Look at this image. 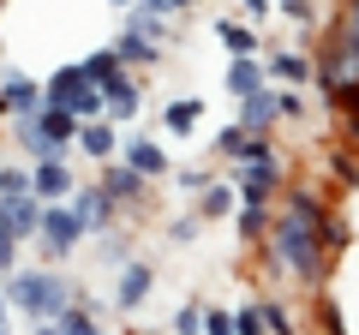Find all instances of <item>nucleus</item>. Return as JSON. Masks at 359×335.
Instances as JSON below:
<instances>
[{"label":"nucleus","mask_w":359,"mask_h":335,"mask_svg":"<svg viewBox=\"0 0 359 335\" xmlns=\"http://www.w3.org/2000/svg\"><path fill=\"white\" fill-rule=\"evenodd\" d=\"M66 204H72L78 216H84V228H108V221H114V192H108L102 180H96V186H78V192L66 198Z\"/></svg>","instance_id":"obj_10"},{"label":"nucleus","mask_w":359,"mask_h":335,"mask_svg":"<svg viewBox=\"0 0 359 335\" xmlns=\"http://www.w3.org/2000/svg\"><path fill=\"white\" fill-rule=\"evenodd\" d=\"M264 306H240V311H233V335H264Z\"/></svg>","instance_id":"obj_25"},{"label":"nucleus","mask_w":359,"mask_h":335,"mask_svg":"<svg viewBox=\"0 0 359 335\" xmlns=\"http://www.w3.org/2000/svg\"><path fill=\"white\" fill-rule=\"evenodd\" d=\"M198 120H204V102H192V96H174V102L162 108V126L174 132V138H186V132H192Z\"/></svg>","instance_id":"obj_19"},{"label":"nucleus","mask_w":359,"mask_h":335,"mask_svg":"<svg viewBox=\"0 0 359 335\" xmlns=\"http://www.w3.org/2000/svg\"><path fill=\"white\" fill-rule=\"evenodd\" d=\"M233 204H240V186H228V180H210L204 192H198V216H204V221L233 216Z\"/></svg>","instance_id":"obj_15"},{"label":"nucleus","mask_w":359,"mask_h":335,"mask_svg":"<svg viewBox=\"0 0 359 335\" xmlns=\"http://www.w3.org/2000/svg\"><path fill=\"white\" fill-rule=\"evenodd\" d=\"M30 335H72V329H66L60 317H48V323H36V329H30Z\"/></svg>","instance_id":"obj_37"},{"label":"nucleus","mask_w":359,"mask_h":335,"mask_svg":"<svg viewBox=\"0 0 359 335\" xmlns=\"http://www.w3.org/2000/svg\"><path fill=\"white\" fill-rule=\"evenodd\" d=\"M216 36H222V48H228V54H257V48H264L257 30L240 25V18H216Z\"/></svg>","instance_id":"obj_20"},{"label":"nucleus","mask_w":359,"mask_h":335,"mask_svg":"<svg viewBox=\"0 0 359 335\" xmlns=\"http://www.w3.org/2000/svg\"><path fill=\"white\" fill-rule=\"evenodd\" d=\"M0 335H13V294L0 287Z\"/></svg>","instance_id":"obj_35"},{"label":"nucleus","mask_w":359,"mask_h":335,"mask_svg":"<svg viewBox=\"0 0 359 335\" xmlns=\"http://www.w3.org/2000/svg\"><path fill=\"white\" fill-rule=\"evenodd\" d=\"M13 258H18V233L6 228V221H0V275L13 270Z\"/></svg>","instance_id":"obj_28"},{"label":"nucleus","mask_w":359,"mask_h":335,"mask_svg":"<svg viewBox=\"0 0 359 335\" xmlns=\"http://www.w3.org/2000/svg\"><path fill=\"white\" fill-rule=\"evenodd\" d=\"M204 335H233V311H210V317H204Z\"/></svg>","instance_id":"obj_31"},{"label":"nucleus","mask_w":359,"mask_h":335,"mask_svg":"<svg viewBox=\"0 0 359 335\" xmlns=\"http://www.w3.org/2000/svg\"><path fill=\"white\" fill-rule=\"evenodd\" d=\"M276 180H282V162L276 156H252V162H240V204H269V192H276Z\"/></svg>","instance_id":"obj_6"},{"label":"nucleus","mask_w":359,"mask_h":335,"mask_svg":"<svg viewBox=\"0 0 359 335\" xmlns=\"http://www.w3.org/2000/svg\"><path fill=\"white\" fill-rule=\"evenodd\" d=\"M198 228H204V216H174L168 221V245H192Z\"/></svg>","instance_id":"obj_24"},{"label":"nucleus","mask_w":359,"mask_h":335,"mask_svg":"<svg viewBox=\"0 0 359 335\" xmlns=\"http://www.w3.org/2000/svg\"><path fill=\"white\" fill-rule=\"evenodd\" d=\"M102 96H108V120H138V78L126 72V66H120L114 78H102Z\"/></svg>","instance_id":"obj_11"},{"label":"nucleus","mask_w":359,"mask_h":335,"mask_svg":"<svg viewBox=\"0 0 359 335\" xmlns=\"http://www.w3.org/2000/svg\"><path fill=\"white\" fill-rule=\"evenodd\" d=\"M204 186H210V174H204V168H180V192H186V198H198Z\"/></svg>","instance_id":"obj_29"},{"label":"nucleus","mask_w":359,"mask_h":335,"mask_svg":"<svg viewBox=\"0 0 359 335\" xmlns=\"http://www.w3.org/2000/svg\"><path fill=\"white\" fill-rule=\"evenodd\" d=\"M108 6H138V0H108Z\"/></svg>","instance_id":"obj_38"},{"label":"nucleus","mask_w":359,"mask_h":335,"mask_svg":"<svg viewBox=\"0 0 359 335\" xmlns=\"http://www.w3.org/2000/svg\"><path fill=\"white\" fill-rule=\"evenodd\" d=\"M6 294H13V306L30 311L36 323L60 317V311L72 306V282H66L60 270H18V275H6Z\"/></svg>","instance_id":"obj_2"},{"label":"nucleus","mask_w":359,"mask_h":335,"mask_svg":"<svg viewBox=\"0 0 359 335\" xmlns=\"http://www.w3.org/2000/svg\"><path fill=\"white\" fill-rule=\"evenodd\" d=\"M84 66H90V72H96V78H114V72H120V66H126V60H120L114 48H102V54H90Z\"/></svg>","instance_id":"obj_26"},{"label":"nucleus","mask_w":359,"mask_h":335,"mask_svg":"<svg viewBox=\"0 0 359 335\" xmlns=\"http://www.w3.org/2000/svg\"><path fill=\"white\" fill-rule=\"evenodd\" d=\"M192 6H198V0H192Z\"/></svg>","instance_id":"obj_40"},{"label":"nucleus","mask_w":359,"mask_h":335,"mask_svg":"<svg viewBox=\"0 0 359 335\" xmlns=\"http://www.w3.org/2000/svg\"><path fill=\"white\" fill-rule=\"evenodd\" d=\"M30 186H36L42 204H66V198L78 192V186H72V168H66V156H42V162L30 168Z\"/></svg>","instance_id":"obj_7"},{"label":"nucleus","mask_w":359,"mask_h":335,"mask_svg":"<svg viewBox=\"0 0 359 335\" xmlns=\"http://www.w3.org/2000/svg\"><path fill=\"white\" fill-rule=\"evenodd\" d=\"M264 66H269V84H306V78L318 72V66H311V54H299V48H276Z\"/></svg>","instance_id":"obj_14"},{"label":"nucleus","mask_w":359,"mask_h":335,"mask_svg":"<svg viewBox=\"0 0 359 335\" xmlns=\"http://www.w3.org/2000/svg\"><path fill=\"white\" fill-rule=\"evenodd\" d=\"M114 54H120L126 66H138V60H144V66H156V60H162V42H156L144 25H132V18H126V30L114 36Z\"/></svg>","instance_id":"obj_12"},{"label":"nucleus","mask_w":359,"mask_h":335,"mask_svg":"<svg viewBox=\"0 0 359 335\" xmlns=\"http://www.w3.org/2000/svg\"><path fill=\"white\" fill-rule=\"evenodd\" d=\"M341 30H347V36H359V0H347V6H341Z\"/></svg>","instance_id":"obj_34"},{"label":"nucleus","mask_w":359,"mask_h":335,"mask_svg":"<svg viewBox=\"0 0 359 335\" xmlns=\"http://www.w3.org/2000/svg\"><path fill=\"white\" fill-rule=\"evenodd\" d=\"M48 108V90L42 84H30L25 72H0V114H42Z\"/></svg>","instance_id":"obj_5"},{"label":"nucleus","mask_w":359,"mask_h":335,"mask_svg":"<svg viewBox=\"0 0 359 335\" xmlns=\"http://www.w3.org/2000/svg\"><path fill=\"white\" fill-rule=\"evenodd\" d=\"M0 6H6V0H0Z\"/></svg>","instance_id":"obj_39"},{"label":"nucleus","mask_w":359,"mask_h":335,"mask_svg":"<svg viewBox=\"0 0 359 335\" xmlns=\"http://www.w3.org/2000/svg\"><path fill=\"white\" fill-rule=\"evenodd\" d=\"M6 192H36V186H30L25 168H0V198H6Z\"/></svg>","instance_id":"obj_27"},{"label":"nucleus","mask_w":359,"mask_h":335,"mask_svg":"<svg viewBox=\"0 0 359 335\" xmlns=\"http://www.w3.org/2000/svg\"><path fill=\"white\" fill-rule=\"evenodd\" d=\"M138 6H150V13H162V18H180L192 0H138Z\"/></svg>","instance_id":"obj_32"},{"label":"nucleus","mask_w":359,"mask_h":335,"mask_svg":"<svg viewBox=\"0 0 359 335\" xmlns=\"http://www.w3.org/2000/svg\"><path fill=\"white\" fill-rule=\"evenodd\" d=\"M257 90H269V66L257 60V54H233L228 60V96L245 102V96H257Z\"/></svg>","instance_id":"obj_8"},{"label":"nucleus","mask_w":359,"mask_h":335,"mask_svg":"<svg viewBox=\"0 0 359 335\" xmlns=\"http://www.w3.org/2000/svg\"><path fill=\"white\" fill-rule=\"evenodd\" d=\"M84 216H78L72 204H42V228H36V245L48 252V264H60V258H72L78 245H84Z\"/></svg>","instance_id":"obj_4"},{"label":"nucleus","mask_w":359,"mask_h":335,"mask_svg":"<svg viewBox=\"0 0 359 335\" xmlns=\"http://www.w3.org/2000/svg\"><path fill=\"white\" fill-rule=\"evenodd\" d=\"M126 162L138 168V174H150V180H156V174H168V156H162V144H150L144 132H138V138H126Z\"/></svg>","instance_id":"obj_18"},{"label":"nucleus","mask_w":359,"mask_h":335,"mask_svg":"<svg viewBox=\"0 0 359 335\" xmlns=\"http://www.w3.org/2000/svg\"><path fill=\"white\" fill-rule=\"evenodd\" d=\"M150 287H156V270L144 258H126V270H120V287H114V306L120 311H138L144 299H150Z\"/></svg>","instance_id":"obj_9"},{"label":"nucleus","mask_w":359,"mask_h":335,"mask_svg":"<svg viewBox=\"0 0 359 335\" xmlns=\"http://www.w3.org/2000/svg\"><path fill=\"white\" fill-rule=\"evenodd\" d=\"M276 6H282L294 25H311V18H318V6H311V0H276Z\"/></svg>","instance_id":"obj_30"},{"label":"nucleus","mask_w":359,"mask_h":335,"mask_svg":"<svg viewBox=\"0 0 359 335\" xmlns=\"http://www.w3.org/2000/svg\"><path fill=\"white\" fill-rule=\"evenodd\" d=\"M264 228H269V221H264V204H245V210H233V233H240V240H257Z\"/></svg>","instance_id":"obj_21"},{"label":"nucleus","mask_w":359,"mask_h":335,"mask_svg":"<svg viewBox=\"0 0 359 335\" xmlns=\"http://www.w3.org/2000/svg\"><path fill=\"white\" fill-rule=\"evenodd\" d=\"M126 252H132V233H126V228L102 233V245H96V258H102V264H120V258H126Z\"/></svg>","instance_id":"obj_23"},{"label":"nucleus","mask_w":359,"mask_h":335,"mask_svg":"<svg viewBox=\"0 0 359 335\" xmlns=\"http://www.w3.org/2000/svg\"><path fill=\"white\" fill-rule=\"evenodd\" d=\"M78 150H84L90 162H108V156L120 150V138H114V120H108V114L84 120V126H78Z\"/></svg>","instance_id":"obj_13"},{"label":"nucleus","mask_w":359,"mask_h":335,"mask_svg":"<svg viewBox=\"0 0 359 335\" xmlns=\"http://www.w3.org/2000/svg\"><path fill=\"white\" fill-rule=\"evenodd\" d=\"M323 221H311L306 210H282V216H276V228H269V252H276V258L287 264V270L294 275H318V264H323Z\"/></svg>","instance_id":"obj_1"},{"label":"nucleus","mask_w":359,"mask_h":335,"mask_svg":"<svg viewBox=\"0 0 359 335\" xmlns=\"http://www.w3.org/2000/svg\"><path fill=\"white\" fill-rule=\"evenodd\" d=\"M269 120H282V108H276V84H269V90H257V96H245V102H240V126L264 132Z\"/></svg>","instance_id":"obj_17"},{"label":"nucleus","mask_w":359,"mask_h":335,"mask_svg":"<svg viewBox=\"0 0 359 335\" xmlns=\"http://www.w3.org/2000/svg\"><path fill=\"white\" fill-rule=\"evenodd\" d=\"M144 180H150V174H138L132 162H120V168H108V174H102V186L114 192V204H138V198H144Z\"/></svg>","instance_id":"obj_16"},{"label":"nucleus","mask_w":359,"mask_h":335,"mask_svg":"<svg viewBox=\"0 0 359 335\" xmlns=\"http://www.w3.org/2000/svg\"><path fill=\"white\" fill-rule=\"evenodd\" d=\"M269 6H276V0H245V18H252V25H264Z\"/></svg>","instance_id":"obj_36"},{"label":"nucleus","mask_w":359,"mask_h":335,"mask_svg":"<svg viewBox=\"0 0 359 335\" xmlns=\"http://www.w3.org/2000/svg\"><path fill=\"white\" fill-rule=\"evenodd\" d=\"M204 317H210V311L198 306V299H186V306L174 311V335H204Z\"/></svg>","instance_id":"obj_22"},{"label":"nucleus","mask_w":359,"mask_h":335,"mask_svg":"<svg viewBox=\"0 0 359 335\" xmlns=\"http://www.w3.org/2000/svg\"><path fill=\"white\" fill-rule=\"evenodd\" d=\"M48 102H66L78 120H96V114H108V96H102V78L90 72L84 60H72V66H60V72L48 78Z\"/></svg>","instance_id":"obj_3"},{"label":"nucleus","mask_w":359,"mask_h":335,"mask_svg":"<svg viewBox=\"0 0 359 335\" xmlns=\"http://www.w3.org/2000/svg\"><path fill=\"white\" fill-rule=\"evenodd\" d=\"M276 108H282V120H294V114H306V102H299L294 90H276Z\"/></svg>","instance_id":"obj_33"}]
</instances>
